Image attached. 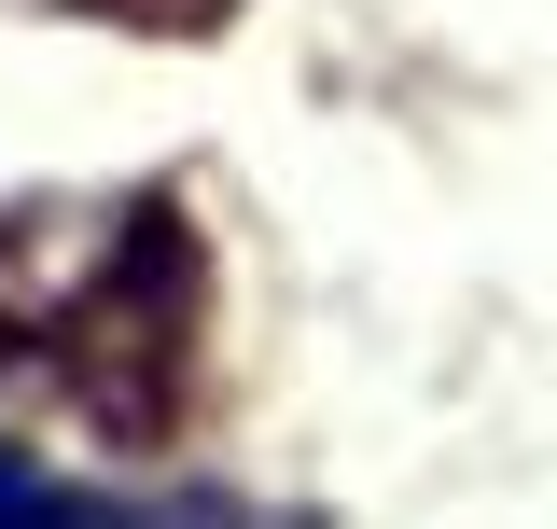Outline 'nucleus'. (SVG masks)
<instances>
[{
	"instance_id": "1",
	"label": "nucleus",
	"mask_w": 557,
	"mask_h": 529,
	"mask_svg": "<svg viewBox=\"0 0 557 529\" xmlns=\"http://www.w3.org/2000/svg\"><path fill=\"white\" fill-rule=\"evenodd\" d=\"M42 502H57V488H42V473H28L14 446H0V516H42Z\"/></svg>"
}]
</instances>
